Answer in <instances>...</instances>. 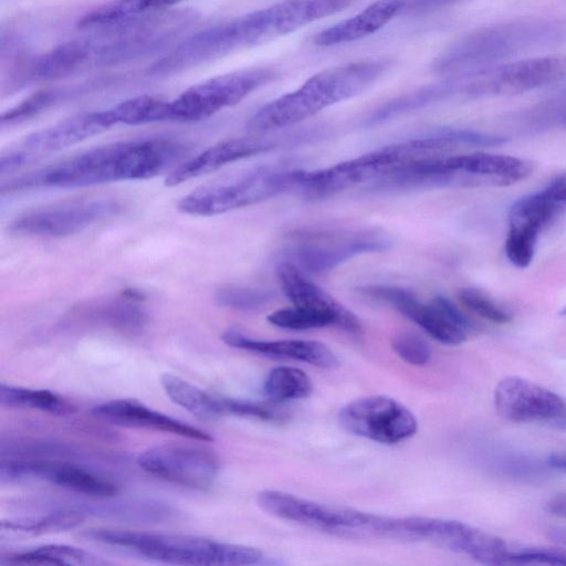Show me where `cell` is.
Segmentation results:
<instances>
[{"label":"cell","instance_id":"47","mask_svg":"<svg viewBox=\"0 0 566 566\" xmlns=\"http://www.w3.org/2000/svg\"><path fill=\"white\" fill-rule=\"evenodd\" d=\"M562 315H566V306L560 311Z\"/></svg>","mask_w":566,"mask_h":566},{"label":"cell","instance_id":"34","mask_svg":"<svg viewBox=\"0 0 566 566\" xmlns=\"http://www.w3.org/2000/svg\"><path fill=\"white\" fill-rule=\"evenodd\" d=\"M312 390L311 378L302 369L292 366L273 368L263 385L264 395L276 403L305 398Z\"/></svg>","mask_w":566,"mask_h":566},{"label":"cell","instance_id":"41","mask_svg":"<svg viewBox=\"0 0 566 566\" xmlns=\"http://www.w3.org/2000/svg\"><path fill=\"white\" fill-rule=\"evenodd\" d=\"M391 346L395 353L410 365L423 366L431 357L428 343L413 332L402 331L395 334Z\"/></svg>","mask_w":566,"mask_h":566},{"label":"cell","instance_id":"12","mask_svg":"<svg viewBox=\"0 0 566 566\" xmlns=\"http://www.w3.org/2000/svg\"><path fill=\"white\" fill-rule=\"evenodd\" d=\"M358 291L389 304L442 344H462L473 329V323L443 295L423 303L411 291L399 286L370 285Z\"/></svg>","mask_w":566,"mask_h":566},{"label":"cell","instance_id":"26","mask_svg":"<svg viewBox=\"0 0 566 566\" xmlns=\"http://www.w3.org/2000/svg\"><path fill=\"white\" fill-rule=\"evenodd\" d=\"M449 171L479 178L483 185L506 186L527 178L533 171L528 160L507 155L475 153L443 157Z\"/></svg>","mask_w":566,"mask_h":566},{"label":"cell","instance_id":"32","mask_svg":"<svg viewBox=\"0 0 566 566\" xmlns=\"http://www.w3.org/2000/svg\"><path fill=\"white\" fill-rule=\"evenodd\" d=\"M160 382L171 401L201 420H213L226 415L221 398L203 391L178 376L165 374Z\"/></svg>","mask_w":566,"mask_h":566},{"label":"cell","instance_id":"40","mask_svg":"<svg viewBox=\"0 0 566 566\" xmlns=\"http://www.w3.org/2000/svg\"><path fill=\"white\" fill-rule=\"evenodd\" d=\"M461 303L478 316L497 324L511 322V314L480 290L464 287L459 291Z\"/></svg>","mask_w":566,"mask_h":566},{"label":"cell","instance_id":"15","mask_svg":"<svg viewBox=\"0 0 566 566\" xmlns=\"http://www.w3.org/2000/svg\"><path fill=\"white\" fill-rule=\"evenodd\" d=\"M339 421L353 434L385 444L405 441L418 429L415 415L387 396H367L348 402L339 412Z\"/></svg>","mask_w":566,"mask_h":566},{"label":"cell","instance_id":"31","mask_svg":"<svg viewBox=\"0 0 566 566\" xmlns=\"http://www.w3.org/2000/svg\"><path fill=\"white\" fill-rule=\"evenodd\" d=\"M139 295L124 293L123 298L109 300L84 307V316L122 332H137L147 323V314L137 304Z\"/></svg>","mask_w":566,"mask_h":566},{"label":"cell","instance_id":"6","mask_svg":"<svg viewBox=\"0 0 566 566\" xmlns=\"http://www.w3.org/2000/svg\"><path fill=\"white\" fill-rule=\"evenodd\" d=\"M258 505L276 517L345 538L407 541L405 517L385 516L264 490Z\"/></svg>","mask_w":566,"mask_h":566},{"label":"cell","instance_id":"10","mask_svg":"<svg viewBox=\"0 0 566 566\" xmlns=\"http://www.w3.org/2000/svg\"><path fill=\"white\" fill-rule=\"evenodd\" d=\"M426 156L420 138L384 146L359 157L319 170H304L298 190L319 199L365 181H373L396 166Z\"/></svg>","mask_w":566,"mask_h":566},{"label":"cell","instance_id":"23","mask_svg":"<svg viewBox=\"0 0 566 566\" xmlns=\"http://www.w3.org/2000/svg\"><path fill=\"white\" fill-rule=\"evenodd\" d=\"M276 275L284 295L293 305L329 315L337 327L348 333H361L360 319L325 290L307 279L294 263L281 262L276 268Z\"/></svg>","mask_w":566,"mask_h":566},{"label":"cell","instance_id":"39","mask_svg":"<svg viewBox=\"0 0 566 566\" xmlns=\"http://www.w3.org/2000/svg\"><path fill=\"white\" fill-rule=\"evenodd\" d=\"M226 415L255 418L259 420L282 422L287 413L276 402H258L233 398H221Z\"/></svg>","mask_w":566,"mask_h":566},{"label":"cell","instance_id":"30","mask_svg":"<svg viewBox=\"0 0 566 566\" xmlns=\"http://www.w3.org/2000/svg\"><path fill=\"white\" fill-rule=\"evenodd\" d=\"M562 211L559 205L543 189L513 203L509 213V229L538 235Z\"/></svg>","mask_w":566,"mask_h":566},{"label":"cell","instance_id":"18","mask_svg":"<svg viewBox=\"0 0 566 566\" xmlns=\"http://www.w3.org/2000/svg\"><path fill=\"white\" fill-rule=\"evenodd\" d=\"M413 541H426L485 565H505L510 547L496 535L447 518L409 516Z\"/></svg>","mask_w":566,"mask_h":566},{"label":"cell","instance_id":"21","mask_svg":"<svg viewBox=\"0 0 566 566\" xmlns=\"http://www.w3.org/2000/svg\"><path fill=\"white\" fill-rule=\"evenodd\" d=\"M493 401L497 415L510 422L551 421L566 417L563 397L521 377L510 376L500 380Z\"/></svg>","mask_w":566,"mask_h":566},{"label":"cell","instance_id":"43","mask_svg":"<svg viewBox=\"0 0 566 566\" xmlns=\"http://www.w3.org/2000/svg\"><path fill=\"white\" fill-rule=\"evenodd\" d=\"M443 135L453 139L458 145H469V146H499L506 142L505 138L501 136L488 135L480 132L464 129V128H440L439 129Z\"/></svg>","mask_w":566,"mask_h":566},{"label":"cell","instance_id":"8","mask_svg":"<svg viewBox=\"0 0 566 566\" xmlns=\"http://www.w3.org/2000/svg\"><path fill=\"white\" fill-rule=\"evenodd\" d=\"M303 169L262 166L232 177L205 185L184 196L177 208L190 216L209 217L244 208L298 190Z\"/></svg>","mask_w":566,"mask_h":566},{"label":"cell","instance_id":"7","mask_svg":"<svg viewBox=\"0 0 566 566\" xmlns=\"http://www.w3.org/2000/svg\"><path fill=\"white\" fill-rule=\"evenodd\" d=\"M280 36L273 4L185 38L150 67L151 75H170L229 53Z\"/></svg>","mask_w":566,"mask_h":566},{"label":"cell","instance_id":"5","mask_svg":"<svg viewBox=\"0 0 566 566\" xmlns=\"http://www.w3.org/2000/svg\"><path fill=\"white\" fill-rule=\"evenodd\" d=\"M84 535L167 564L237 566L259 564L263 558L262 552L254 547L191 535L116 528L90 530Z\"/></svg>","mask_w":566,"mask_h":566},{"label":"cell","instance_id":"27","mask_svg":"<svg viewBox=\"0 0 566 566\" xmlns=\"http://www.w3.org/2000/svg\"><path fill=\"white\" fill-rule=\"evenodd\" d=\"M85 514L77 507L59 509L40 516L2 520L1 537L25 538L60 533L81 525Z\"/></svg>","mask_w":566,"mask_h":566},{"label":"cell","instance_id":"2","mask_svg":"<svg viewBox=\"0 0 566 566\" xmlns=\"http://www.w3.org/2000/svg\"><path fill=\"white\" fill-rule=\"evenodd\" d=\"M566 41V20L513 21L475 30L448 46L432 70L449 80L474 77L532 49Z\"/></svg>","mask_w":566,"mask_h":566},{"label":"cell","instance_id":"33","mask_svg":"<svg viewBox=\"0 0 566 566\" xmlns=\"http://www.w3.org/2000/svg\"><path fill=\"white\" fill-rule=\"evenodd\" d=\"M0 403L7 408L38 410L52 416H69L76 412V407L72 402L54 391L6 384L0 385Z\"/></svg>","mask_w":566,"mask_h":566},{"label":"cell","instance_id":"29","mask_svg":"<svg viewBox=\"0 0 566 566\" xmlns=\"http://www.w3.org/2000/svg\"><path fill=\"white\" fill-rule=\"evenodd\" d=\"M180 1L182 0H111L84 14L77 27L86 30L107 27L167 10Z\"/></svg>","mask_w":566,"mask_h":566},{"label":"cell","instance_id":"25","mask_svg":"<svg viewBox=\"0 0 566 566\" xmlns=\"http://www.w3.org/2000/svg\"><path fill=\"white\" fill-rule=\"evenodd\" d=\"M405 4V0H377L359 13L316 33L313 43L327 48L369 36L401 13Z\"/></svg>","mask_w":566,"mask_h":566},{"label":"cell","instance_id":"20","mask_svg":"<svg viewBox=\"0 0 566 566\" xmlns=\"http://www.w3.org/2000/svg\"><path fill=\"white\" fill-rule=\"evenodd\" d=\"M566 77V55H544L501 64L465 84V94L517 95Z\"/></svg>","mask_w":566,"mask_h":566},{"label":"cell","instance_id":"48","mask_svg":"<svg viewBox=\"0 0 566 566\" xmlns=\"http://www.w3.org/2000/svg\"><path fill=\"white\" fill-rule=\"evenodd\" d=\"M563 122H564V124H566V114L563 117Z\"/></svg>","mask_w":566,"mask_h":566},{"label":"cell","instance_id":"19","mask_svg":"<svg viewBox=\"0 0 566 566\" xmlns=\"http://www.w3.org/2000/svg\"><path fill=\"white\" fill-rule=\"evenodd\" d=\"M120 209L117 200L106 198L65 203L19 216L9 224V232L19 237L72 235L117 214Z\"/></svg>","mask_w":566,"mask_h":566},{"label":"cell","instance_id":"42","mask_svg":"<svg viewBox=\"0 0 566 566\" xmlns=\"http://www.w3.org/2000/svg\"><path fill=\"white\" fill-rule=\"evenodd\" d=\"M505 564L513 565H566V549L541 546L510 548Z\"/></svg>","mask_w":566,"mask_h":566},{"label":"cell","instance_id":"3","mask_svg":"<svg viewBox=\"0 0 566 566\" xmlns=\"http://www.w3.org/2000/svg\"><path fill=\"white\" fill-rule=\"evenodd\" d=\"M389 67L387 60H366L324 70L298 88L262 106L249 119L248 129L268 133L298 124L328 106L360 94Z\"/></svg>","mask_w":566,"mask_h":566},{"label":"cell","instance_id":"4","mask_svg":"<svg viewBox=\"0 0 566 566\" xmlns=\"http://www.w3.org/2000/svg\"><path fill=\"white\" fill-rule=\"evenodd\" d=\"M193 9H167L116 24L93 29L80 39L85 53V69L112 66L133 61L166 48L196 21Z\"/></svg>","mask_w":566,"mask_h":566},{"label":"cell","instance_id":"37","mask_svg":"<svg viewBox=\"0 0 566 566\" xmlns=\"http://www.w3.org/2000/svg\"><path fill=\"white\" fill-rule=\"evenodd\" d=\"M65 95V91L56 88L34 92L1 115V126L14 125L36 116L56 104Z\"/></svg>","mask_w":566,"mask_h":566},{"label":"cell","instance_id":"9","mask_svg":"<svg viewBox=\"0 0 566 566\" xmlns=\"http://www.w3.org/2000/svg\"><path fill=\"white\" fill-rule=\"evenodd\" d=\"M392 245L381 232L370 229L311 228L287 237V253L303 272L325 273L365 253L384 252Z\"/></svg>","mask_w":566,"mask_h":566},{"label":"cell","instance_id":"46","mask_svg":"<svg viewBox=\"0 0 566 566\" xmlns=\"http://www.w3.org/2000/svg\"><path fill=\"white\" fill-rule=\"evenodd\" d=\"M547 462L551 467L566 470V454H552L547 459Z\"/></svg>","mask_w":566,"mask_h":566},{"label":"cell","instance_id":"17","mask_svg":"<svg viewBox=\"0 0 566 566\" xmlns=\"http://www.w3.org/2000/svg\"><path fill=\"white\" fill-rule=\"evenodd\" d=\"M318 137L315 129L280 135L237 137L210 146L200 154L176 166L165 179L172 187L189 179L214 171L228 164L268 153L277 148L295 146Z\"/></svg>","mask_w":566,"mask_h":566},{"label":"cell","instance_id":"28","mask_svg":"<svg viewBox=\"0 0 566 566\" xmlns=\"http://www.w3.org/2000/svg\"><path fill=\"white\" fill-rule=\"evenodd\" d=\"M2 565H85L108 564L107 560L65 544H46L27 551L10 552L1 555Z\"/></svg>","mask_w":566,"mask_h":566},{"label":"cell","instance_id":"45","mask_svg":"<svg viewBox=\"0 0 566 566\" xmlns=\"http://www.w3.org/2000/svg\"><path fill=\"white\" fill-rule=\"evenodd\" d=\"M547 536L562 545H566V526H554L547 531Z\"/></svg>","mask_w":566,"mask_h":566},{"label":"cell","instance_id":"38","mask_svg":"<svg viewBox=\"0 0 566 566\" xmlns=\"http://www.w3.org/2000/svg\"><path fill=\"white\" fill-rule=\"evenodd\" d=\"M268 321L274 326L292 331L336 326L329 315L295 305L274 311L268 316Z\"/></svg>","mask_w":566,"mask_h":566},{"label":"cell","instance_id":"11","mask_svg":"<svg viewBox=\"0 0 566 566\" xmlns=\"http://www.w3.org/2000/svg\"><path fill=\"white\" fill-rule=\"evenodd\" d=\"M276 77L270 67L258 66L221 74L197 83L169 101V120L195 122L233 106Z\"/></svg>","mask_w":566,"mask_h":566},{"label":"cell","instance_id":"1","mask_svg":"<svg viewBox=\"0 0 566 566\" xmlns=\"http://www.w3.org/2000/svg\"><path fill=\"white\" fill-rule=\"evenodd\" d=\"M186 153L187 146L171 138L117 142L4 181L1 193L148 179L176 166Z\"/></svg>","mask_w":566,"mask_h":566},{"label":"cell","instance_id":"36","mask_svg":"<svg viewBox=\"0 0 566 566\" xmlns=\"http://www.w3.org/2000/svg\"><path fill=\"white\" fill-rule=\"evenodd\" d=\"M275 296L272 290L239 285L220 286L213 295L218 305L244 312L260 310L271 303Z\"/></svg>","mask_w":566,"mask_h":566},{"label":"cell","instance_id":"13","mask_svg":"<svg viewBox=\"0 0 566 566\" xmlns=\"http://www.w3.org/2000/svg\"><path fill=\"white\" fill-rule=\"evenodd\" d=\"M114 125L108 108L77 114L34 132L2 154L0 159L1 175L11 172L51 153L75 145L107 130Z\"/></svg>","mask_w":566,"mask_h":566},{"label":"cell","instance_id":"35","mask_svg":"<svg viewBox=\"0 0 566 566\" xmlns=\"http://www.w3.org/2000/svg\"><path fill=\"white\" fill-rule=\"evenodd\" d=\"M115 125H139L169 120V101L140 95L109 108Z\"/></svg>","mask_w":566,"mask_h":566},{"label":"cell","instance_id":"16","mask_svg":"<svg viewBox=\"0 0 566 566\" xmlns=\"http://www.w3.org/2000/svg\"><path fill=\"white\" fill-rule=\"evenodd\" d=\"M0 478L2 483L43 481L97 499L113 497L120 491L113 480L80 464L32 458L2 459Z\"/></svg>","mask_w":566,"mask_h":566},{"label":"cell","instance_id":"22","mask_svg":"<svg viewBox=\"0 0 566 566\" xmlns=\"http://www.w3.org/2000/svg\"><path fill=\"white\" fill-rule=\"evenodd\" d=\"M92 415L106 423L118 427L172 433L200 442H211L213 440V437L207 431L171 418L133 399L105 401L95 406L92 409Z\"/></svg>","mask_w":566,"mask_h":566},{"label":"cell","instance_id":"14","mask_svg":"<svg viewBox=\"0 0 566 566\" xmlns=\"http://www.w3.org/2000/svg\"><path fill=\"white\" fill-rule=\"evenodd\" d=\"M137 464L150 475L193 490L211 488L220 470L213 451L189 443L149 448L138 455Z\"/></svg>","mask_w":566,"mask_h":566},{"label":"cell","instance_id":"44","mask_svg":"<svg viewBox=\"0 0 566 566\" xmlns=\"http://www.w3.org/2000/svg\"><path fill=\"white\" fill-rule=\"evenodd\" d=\"M406 4L402 12L410 14H424L439 9H442L449 4H452L459 0H405Z\"/></svg>","mask_w":566,"mask_h":566},{"label":"cell","instance_id":"24","mask_svg":"<svg viewBox=\"0 0 566 566\" xmlns=\"http://www.w3.org/2000/svg\"><path fill=\"white\" fill-rule=\"evenodd\" d=\"M221 338L231 347L266 357L298 360L319 368H334L338 365L335 354L325 344L317 340H265L251 337L238 329H227Z\"/></svg>","mask_w":566,"mask_h":566}]
</instances>
